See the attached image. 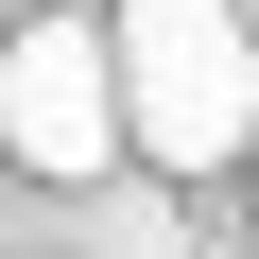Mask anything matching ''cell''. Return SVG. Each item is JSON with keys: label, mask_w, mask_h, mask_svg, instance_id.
Segmentation results:
<instances>
[{"label": "cell", "mask_w": 259, "mask_h": 259, "mask_svg": "<svg viewBox=\"0 0 259 259\" xmlns=\"http://www.w3.org/2000/svg\"><path fill=\"white\" fill-rule=\"evenodd\" d=\"M104 35H121L156 173H242L259 156V0H121Z\"/></svg>", "instance_id": "1"}, {"label": "cell", "mask_w": 259, "mask_h": 259, "mask_svg": "<svg viewBox=\"0 0 259 259\" xmlns=\"http://www.w3.org/2000/svg\"><path fill=\"white\" fill-rule=\"evenodd\" d=\"M0 139H18V173H52V190H87L104 156H139L121 35H87V18H35L18 52H0Z\"/></svg>", "instance_id": "2"}]
</instances>
